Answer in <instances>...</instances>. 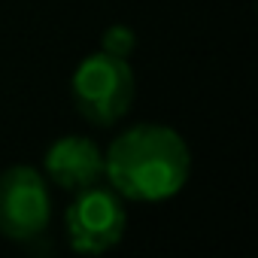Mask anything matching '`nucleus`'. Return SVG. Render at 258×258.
Listing matches in <instances>:
<instances>
[{
    "instance_id": "1",
    "label": "nucleus",
    "mask_w": 258,
    "mask_h": 258,
    "mask_svg": "<svg viewBox=\"0 0 258 258\" xmlns=\"http://www.w3.org/2000/svg\"><path fill=\"white\" fill-rule=\"evenodd\" d=\"M191 170L185 140L167 124H137L112 140L103 155V176L112 191L131 201L173 198Z\"/></svg>"
},
{
    "instance_id": "2",
    "label": "nucleus",
    "mask_w": 258,
    "mask_h": 258,
    "mask_svg": "<svg viewBox=\"0 0 258 258\" xmlns=\"http://www.w3.org/2000/svg\"><path fill=\"white\" fill-rule=\"evenodd\" d=\"M73 103L91 124H112L134 103V73L127 58L97 52L73 73Z\"/></svg>"
},
{
    "instance_id": "3",
    "label": "nucleus",
    "mask_w": 258,
    "mask_h": 258,
    "mask_svg": "<svg viewBox=\"0 0 258 258\" xmlns=\"http://www.w3.org/2000/svg\"><path fill=\"white\" fill-rule=\"evenodd\" d=\"M52 216V198L46 179L28 167L16 164L0 173V234L16 243L37 240L46 234Z\"/></svg>"
},
{
    "instance_id": "4",
    "label": "nucleus",
    "mask_w": 258,
    "mask_h": 258,
    "mask_svg": "<svg viewBox=\"0 0 258 258\" xmlns=\"http://www.w3.org/2000/svg\"><path fill=\"white\" fill-rule=\"evenodd\" d=\"M127 225L121 195L103 185H88L76 191V201L67 207V237L70 246L82 255H103L112 249Z\"/></svg>"
},
{
    "instance_id": "5",
    "label": "nucleus",
    "mask_w": 258,
    "mask_h": 258,
    "mask_svg": "<svg viewBox=\"0 0 258 258\" xmlns=\"http://www.w3.org/2000/svg\"><path fill=\"white\" fill-rule=\"evenodd\" d=\"M46 173L55 185L67 191H82L97 185L103 176V155L88 137H61L46 152Z\"/></svg>"
},
{
    "instance_id": "6",
    "label": "nucleus",
    "mask_w": 258,
    "mask_h": 258,
    "mask_svg": "<svg viewBox=\"0 0 258 258\" xmlns=\"http://www.w3.org/2000/svg\"><path fill=\"white\" fill-rule=\"evenodd\" d=\"M103 52L115 55V58H127L134 49H137V34L131 28H124V25H112L106 34H103Z\"/></svg>"
}]
</instances>
